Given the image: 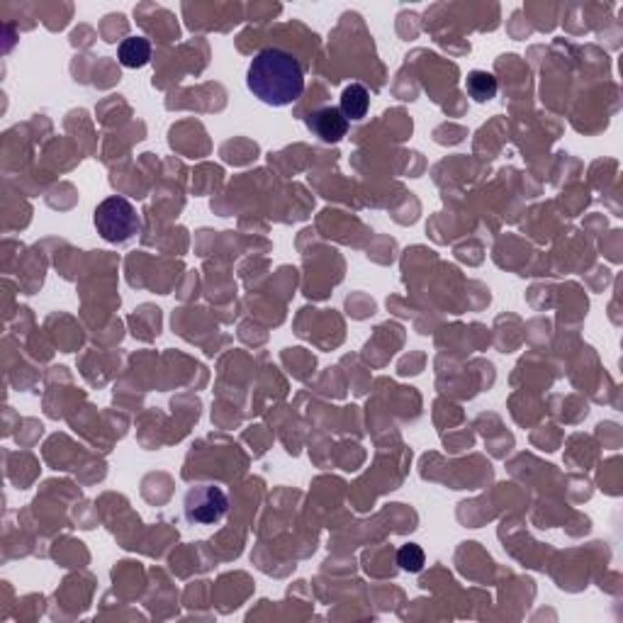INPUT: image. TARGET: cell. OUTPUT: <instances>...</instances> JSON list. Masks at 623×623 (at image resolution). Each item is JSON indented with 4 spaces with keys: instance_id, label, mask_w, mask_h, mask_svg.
I'll return each mask as SVG.
<instances>
[{
    "instance_id": "cell-6",
    "label": "cell",
    "mask_w": 623,
    "mask_h": 623,
    "mask_svg": "<svg viewBox=\"0 0 623 623\" xmlns=\"http://www.w3.org/2000/svg\"><path fill=\"white\" fill-rule=\"evenodd\" d=\"M119 64L127 68H141L151 61V45L144 37H127L118 49Z\"/></svg>"
},
{
    "instance_id": "cell-2",
    "label": "cell",
    "mask_w": 623,
    "mask_h": 623,
    "mask_svg": "<svg viewBox=\"0 0 623 623\" xmlns=\"http://www.w3.org/2000/svg\"><path fill=\"white\" fill-rule=\"evenodd\" d=\"M98 234L110 244H127L140 232V214L127 198L112 195L103 200L93 213Z\"/></svg>"
},
{
    "instance_id": "cell-3",
    "label": "cell",
    "mask_w": 623,
    "mask_h": 623,
    "mask_svg": "<svg viewBox=\"0 0 623 623\" xmlns=\"http://www.w3.org/2000/svg\"><path fill=\"white\" fill-rule=\"evenodd\" d=\"M229 512L227 492L222 490L220 484H195L185 492L183 499V514L185 521L192 526H214L224 519Z\"/></svg>"
},
{
    "instance_id": "cell-7",
    "label": "cell",
    "mask_w": 623,
    "mask_h": 623,
    "mask_svg": "<svg viewBox=\"0 0 623 623\" xmlns=\"http://www.w3.org/2000/svg\"><path fill=\"white\" fill-rule=\"evenodd\" d=\"M465 88H468V96L475 100V103H487L492 98L497 96V78L487 71H470L468 78H465Z\"/></svg>"
},
{
    "instance_id": "cell-8",
    "label": "cell",
    "mask_w": 623,
    "mask_h": 623,
    "mask_svg": "<svg viewBox=\"0 0 623 623\" xmlns=\"http://www.w3.org/2000/svg\"><path fill=\"white\" fill-rule=\"evenodd\" d=\"M424 550L419 548V545H414V543L402 545V548L397 550V565H400L404 572H419L424 567Z\"/></svg>"
},
{
    "instance_id": "cell-4",
    "label": "cell",
    "mask_w": 623,
    "mask_h": 623,
    "mask_svg": "<svg viewBox=\"0 0 623 623\" xmlns=\"http://www.w3.org/2000/svg\"><path fill=\"white\" fill-rule=\"evenodd\" d=\"M309 132L324 144H337L348 132V119L338 108H319L307 118Z\"/></svg>"
},
{
    "instance_id": "cell-5",
    "label": "cell",
    "mask_w": 623,
    "mask_h": 623,
    "mask_svg": "<svg viewBox=\"0 0 623 623\" xmlns=\"http://www.w3.org/2000/svg\"><path fill=\"white\" fill-rule=\"evenodd\" d=\"M368 108H370V93H368L366 86L360 83H351L346 86L344 93H341V108L338 110L344 112V118L348 122H360V119L368 115Z\"/></svg>"
},
{
    "instance_id": "cell-1",
    "label": "cell",
    "mask_w": 623,
    "mask_h": 623,
    "mask_svg": "<svg viewBox=\"0 0 623 623\" xmlns=\"http://www.w3.org/2000/svg\"><path fill=\"white\" fill-rule=\"evenodd\" d=\"M246 86L261 103L286 108L305 93V71L293 54L268 47L254 57L246 74Z\"/></svg>"
}]
</instances>
